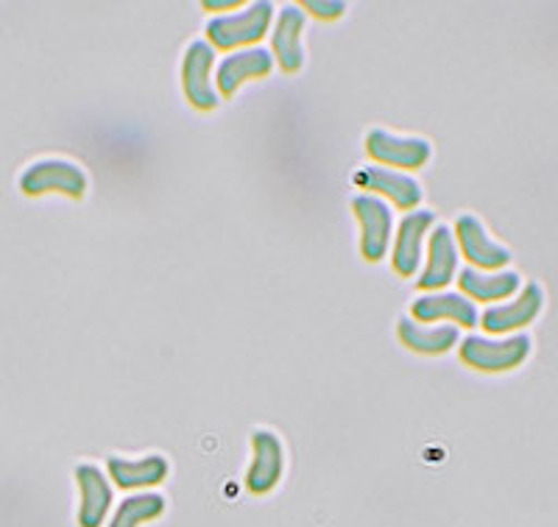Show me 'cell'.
Returning a JSON list of instances; mask_svg holds the SVG:
<instances>
[{"instance_id": "5b68a950", "label": "cell", "mask_w": 558, "mask_h": 527, "mask_svg": "<svg viewBox=\"0 0 558 527\" xmlns=\"http://www.w3.org/2000/svg\"><path fill=\"white\" fill-rule=\"evenodd\" d=\"M352 210L355 218L361 221V255L368 262H380L388 255V246H391V226L393 216L388 210V204L377 196H361L352 198Z\"/></svg>"}, {"instance_id": "7c38bea8", "label": "cell", "mask_w": 558, "mask_h": 527, "mask_svg": "<svg viewBox=\"0 0 558 527\" xmlns=\"http://www.w3.org/2000/svg\"><path fill=\"white\" fill-rule=\"evenodd\" d=\"M411 318L418 324H430V321H452V327H472L481 324V312L475 302H470L463 293H425L413 299Z\"/></svg>"}, {"instance_id": "44dd1931", "label": "cell", "mask_w": 558, "mask_h": 527, "mask_svg": "<svg viewBox=\"0 0 558 527\" xmlns=\"http://www.w3.org/2000/svg\"><path fill=\"white\" fill-rule=\"evenodd\" d=\"M302 9H307L318 20H338L347 12V3L343 0H305Z\"/></svg>"}, {"instance_id": "d6986e66", "label": "cell", "mask_w": 558, "mask_h": 527, "mask_svg": "<svg viewBox=\"0 0 558 527\" xmlns=\"http://www.w3.org/2000/svg\"><path fill=\"white\" fill-rule=\"evenodd\" d=\"M397 338L405 350L418 352V355H445L456 343H461V332L452 324H418L413 318H400Z\"/></svg>"}, {"instance_id": "277c9868", "label": "cell", "mask_w": 558, "mask_h": 527, "mask_svg": "<svg viewBox=\"0 0 558 527\" xmlns=\"http://www.w3.org/2000/svg\"><path fill=\"white\" fill-rule=\"evenodd\" d=\"M452 235H456L461 255L470 260V268H477V271H506V266L511 262V252L488 235L477 216H458Z\"/></svg>"}, {"instance_id": "6da1fadb", "label": "cell", "mask_w": 558, "mask_h": 527, "mask_svg": "<svg viewBox=\"0 0 558 527\" xmlns=\"http://www.w3.org/2000/svg\"><path fill=\"white\" fill-rule=\"evenodd\" d=\"M533 341L525 332L508 338H483L466 335L461 341V360L475 371H511L520 369L531 357Z\"/></svg>"}, {"instance_id": "3957f363", "label": "cell", "mask_w": 558, "mask_h": 527, "mask_svg": "<svg viewBox=\"0 0 558 527\" xmlns=\"http://www.w3.org/2000/svg\"><path fill=\"white\" fill-rule=\"evenodd\" d=\"M20 191L26 196H45V193H62L68 198H84L87 176L76 162L68 159H43L34 162L20 176Z\"/></svg>"}, {"instance_id": "5bb4252c", "label": "cell", "mask_w": 558, "mask_h": 527, "mask_svg": "<svg viewBox=\"0 0 558 527\" xmlns=\"http://www.w3.org/2000/svg\"><path fill=\"white\" fill-rule=\"evenodd\" d=\"M274 71V53L263 51V48H246V51L229 53L221 64H218L216 82L218 93L223 98H232L238 89L252 78H266Z\"/></svg>"}, {"instance_id": "52a82bcc", "label": "cell", "mask_w": 558, "mask_h": 527, "mask_svg": "<svg viewBox=\"0 0 558 527\" xmlns=\"http://www.w3.org/2000/svg\"><path fill=\"white\" fill-rule=\"evenodd\" d=\"M542 307H545V291L536 282H527L517 299L488 307L481 316V324L488 335H508V332H517L531 324V321H536Z\"/></svg>"}, {"instance_id": "2e32d148", "label": "cell", "mask_w": 558, "mask_h": 527, "mask_svg": "<svg viewBox=\"0 0 558 527\" xmlns=\"http://www.w3.org/2000/svg\"><path fill=\"white\" fill-rule=\"evenodd\" d=\"M302 34H305V12L299 7H282L274 28L271 48L274 59L282 68V73H299L305 64V51H302Z\"/></svg>"}, {"instance_id": "9c48e42d", "label": "cell", "mask_w": 558, "mask_h": 527, "mask_svg": "<svg viewBox=\"0 0 558 527\" xmlns=\"http://www.w3.org/2000/svg\"><path fill=\"white\" fill-rule=\"evenodd\" d=\"M252 466L246 471V489L254 497H263L277 489L286 471V450L282 441L271 430H254L252 432Z\"/></svg>"}, {"instance_id": "ba28073f", "label": "cell", "mask_w": 558, "mask_h": 527, "mask_svg": "<svg viewBox=\"0 0 558 527\" xmlns=\"http://www.w3.org/2000/svg\"><path fill=\"white\" fill-rule=\"evenodd\" d=\"M213 64H216V48L209 42H193L184 51L182 62V87L184 98L191 101V107L209 112L218 107L216 87H213Z\"/></svg>"}, {"instance_id": "e0dca14e", "label": "cell", "mask_w": 558, "mask_h": 527, "mask_svg": "<svg viewBox=\"0 0 558 527\" xmlns=\"http://www.w3.org/2000/svg\"><path fill=\"white\" fill-rule=\"evenodd\" d=\"M458 285L470 302H500L511 299L522 287V277L517 271H477L461 268Z\"/></svg>"}, {"instance_id": "9a60e30c", "label": "cell", "mask_w": 558, "mask_h": 527, "mask_svg": "<svg viewBox=\"0 0 558 527\" xmlns=\"http://www.w3.org/2000/svg\"><path fill=\"white\" fill-rule=\"evenodd\" d=\"M76 486L82 502H78V527H101L112 505V486L98 466L82 464L76 466Z\"/></svg>"}, {"instance_id": "ffe728a7", "label": "cell", "mask_w": 558, "mask_h": 527, "mask_svg": "<svg viewBox=\"0 0 558 527\" xmlns=\"http://www.w3.org/2000/svg\"><path fill=\"white\" fill-rule=\"evenodd\" d=\"M166 514V497L159 494H134L118 505L109 527H140L146 522L159 519Z\"/></svg>"}, {"instance_id": "4fadbf2b", "label": "cell", "mask_w": 558, "mask_h": 527, "mask_svg": "<svg viewBox=\"0 0 558 527\" xmlns=\"http://www.w3.org/2000/svg\"><path fill=\"white\" fill-rule=\"evenodd\" d=\"M433 223H436V216L427 210H413L402 218L391 255V268L397 277L416 273L422 255H425V235L433 229Z\"/></svg>"}, {"instance_id": "7a4b0ae2", "label": "cell", "mask_w": 558, "mask_h": 527, "mask_svg": "<svg viewBox=\"0 0 558 527\" xmlns=\"http://www.w3.org/2000/svg\"><path fill=\"white\" fill-rule=\"evenodd\" d=\"M274 7L268 0L263 3H252L246 12L227 14V17H213L207 23V37L213 48L218 51H238V48H248L257 45L271 28Z\"/></svg>"}, {"instance_id": "8992f818", "label": "cell", "mask_w": 558, "mask_h": 527, "mask_svg": "<svg viewBox=\"0 0 558 527\" xmlns=\"http://www.w3.org/2000/svg\"><path fill=\"white\" fill-rule=\"evenodd\" d=\"M366 154L375 159L377 166L418 171V168H425L430 162L433 148L422 137H397V134L375 128V132L366 134Z\"/></svg>"}, {"instance_id": "7402d4cb", "label": "cell", "mask_w": 558, "mask_h": 527, "mask_svg": "<svg viewBox=\"0 0 558 527\" xmlns=\"http://www.w3.org/2000/svg\"><path fill=\"white\" fill-rule=\"evenodd\" d=\"M204 9H207V12H223V9H238V0H227V3H223V0H204Z\"/></svg>"}, {"instance_id": "30bf717a", "label": "cell", "mask_w": 558, "mask_h": 527, "mask_svg": "<svg viewBox=\"0 0 558 527\" xmlns=\"http://www.w3.org/2000/svg\"><path fill=\"white\" fill-rule=\"evenodd\" d=\"M355 187H363L368 196L388 198V201H393V207H400V210L408 212H413L422 204V187H418L416 179L391 171V168H361L355 173Z\"/></svg>"}, {"instance_id": "ac0fdd59", "label": "cell", "mask_w": 558, "mask_h": 527, "mask_svg": "<svg viewBox=\"0 0 558 527\" xmlns=\"http://www.w3.org/2000/svg\"><path fill=\"white\" fill-rule=\"evenodd\" d=\"M109 477H112L114 486L121 489H151L159 486L168 477L171 466L162 455H146L137 457V461H129V457H109Z\"/></svg>"}, {"instance_id": "8fae6325", "label": "cell", "mask_w": 558, "mask_h": 527, "mask_svg": "<svg viewBox=\"0 0 558 527\" xmlns=\"http://www.w3.org/2000/svg\"><path fill=\"white\" fill-rule=\"evenodd\" d=\"M458 277V243L452 229L438 223L430 229V241H427V266L418 277V291H441Z\"/></svg>"}]
</instances>
